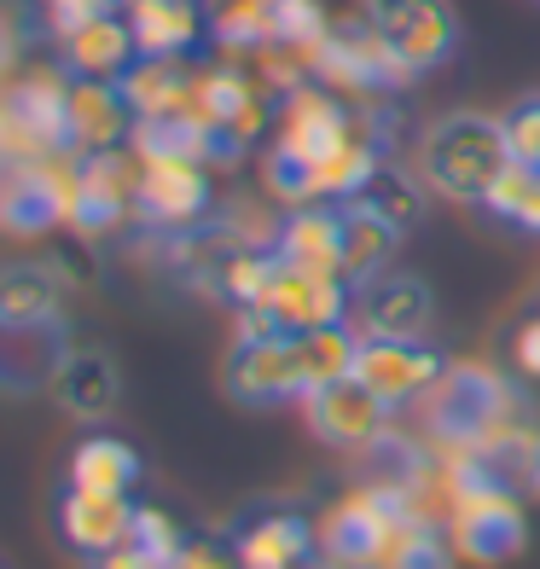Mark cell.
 Listing matches in <instances>:
<instances>
[{
	"instance_id": "cell-27",
	"label": "cell",
	"mask_w": 540,
	"mask_h": 569,
	"mask_svg": "<svg viewBox=\"0 0 540 569\" xmlns=\"http://www.w3.org/2000/svg\"><path fill=\"white\" fill-rule=\"evenodd\" d=\"M297 355H302V383L308 396L326 390L338 378H354V355H360V331L343 320V326H320V331H302L297 338Z\"/></svg>"
},
{
	"instance_id": "cell-7",
	"label": "cell",
	"mask_w": 540,
	"mask_h": 569,
	"mask_svg": "<svg viewBox=\"0 0 540 569\" xmlns=\"http://www.w3.org/2000/svg\"><path fill=\"white\" fill-rule=\"evenodd\" d=\"M210 210H216L210 163L180 158V151L140 158V198H134V216H140L146 227H158V232H192Z\"/></svg>"
},
{
	"instance_id": "cell-3",
	"label": "cell",
	"mask_w": 540,
	"mask_h": 569,
	"mask_svg": "<svg viewBox=\"0 0 540 569\" xmlns=\"http://www.w3.org/2000/svg\"><path fill=\"white\" fill-rule=\"evenodd\" d=\"M314 82L331 88L338 99H354V106H372V99H390L396 88L413 82V70H407L390 47L378 41V30L367 18L360 23H331L326 47L314 53Z\"/></svg>"
},
{
	"instance_id": "cell-30",
	"label": "cell",
	"mask_w": 540,
	"mask_h": 569,
	"mask_svg": "<svg viewBox=\"0 0 540 569\" xmlns=\"http://www.w3.org/2000/svg\"><path fill=\"white\" fill-rule=\"evenodd\" d=\"M128 540H134V547H140L146 558H158L163 569L174 563V552H180V547H187L180 523H174L169 511H158V506H134V535H128Z\"/></svg>"
},
{
	"instance_id": "cell-17",
	"label": "cell",
	"mask_w": 540,
	"mask_h": 569,
	"mask_svg": "<svg viewBox=\"0 0 540 569\" xmlns=\"http://www.w3.org/2000/svg\"><path fill=\"white\" fill-rule=\"evenodd\" d=\"M122 18H128L134 47L146 59H187L192 47L210 36L203 0H128Z\"/></svg>"
},
{
	"instance_id": "cell-31",
	"label": "cell",
	"mask_w": 540,
	"mask_h": 569,
	"mask_svg": "<svg viewBox=\"0 0 540 569\" xmlns=\"http://www.w3.org/2000/svg\"><path fill=\"white\" fill-rule=\"evenodd\" d=\"M500 122H506L511 163H529V169H540V99H523V106H511Z\"/></svg>"
},
{
	"instance_id": "cell-25",
	"label": "cell",
	"mask_w": 540,
	"mask_h": 569,
	"mask_svg": "<svg viewBox=\"0 0 540 569\" xmlns=\"http://www.w3.org/2000/svg\"><path fill=\"white\" fill-rule=\"evenodd\" d=\"M134 482H140V453L122 436H88L70 453V488H88V495H134Z\"/></svg>"
},
{
	"instance_id": "cell-19",
	"label": "cell",
	"mask_w": 540,
	"mask_h": 569,
	"mask_svg": "<svg viewBox=\"0 0 540 569\" xmlns=\"http://www.w3.org/2000/svg\"><path fill=\"white\" fill-rule=\"evenodd\" d=\"M314 529L297 511H262L233 535V558L239 569H308L314 558Z\"/></svg>"
},
{
	"instance_id": "cell-4",
	"label": "cell",
	"mask_w": 540,
	"mask_h": 569,
	"mask_svg": "<svg viewBox=\"0 0 540 569\" xmlns=\"http://www.w3.org/2000/svg\"><path fill=\"white\" fill-rule=\"evenodd\" d=\"M76 180H82V151H47V158L12 163L0 174V227L7 232H53L70 227Z\"/></svg>"
},
{
	"instance_id": "cell-14",
	"label": "cell",
	"mask_w": 540,
	"mask_h": 569,
	"mask_svg": "<svg viewBox=\"0 0 540 569\" xmlns=\"http://www.w3.org/2000/svg\"><path fill=\"white\" fill-rule=\"evenodd\" d=\"M430 315H436V302L424 291V279L413 273H378L349 302V326L360 338H424Z\"/></svg>"
},
{
	"instance_id": "cell-20",
	"label": "cell",
	"mask_w": 540,
	"mask_h": 569,
	"mask_svg": "<svg viewBox=\"0 0 540 569\" xmlns=\"http://www.w3.org/2000/svg\"><path fill=\"white\" fill-rule=\"evenodd\" d=\"M273 256L302 268V273H338L343 279V210H326V203L291 210V221L273 239Z\"/></svg>"
},
{
	"instance_id": "cell-8",
	"label": "cell",
	"mask_w": 540,
	"mask_h": 569,
	"mask_svg": "<svg viewBox=\"0 0 540 569\" xmlns=\"http://www.w3.org/2000/svg\"><path fill=\"white\" fill-rule=\"evenodd\" d=\"M140 198V151L134 146H111L82 158V180H76V203H70V232L76 239H106Z\"/></svg>"
},
{
	"instance_id": "cell-32",
	"label": "cell",
	"mask_w": 540,
	"mask_h": 569,
	"mask_svg": "<svg viewBox=\"0 0 540 569\" xmlns=\"http://www.w3.org/2000/svg\"><path fill=\"white\" fill-rule=\"evenodd\" d=\"M128 0H47V30H53L59 41L70 36V30H82V23H93V18H106V12H122Z\"/></svg>"
},
{
	"instance_id": "cell-12",
	"label": "cell",
	"mask_w": 540,
	"mask_h": 569,
	"mask_svg": "<svg viewBox=\"0 0 540 569\" xmlns=\"http://www.w3.org/2000/svg\"><path fill=\"white\" fill-rule=\"evenodd\" d=\"M442 355H436L424 338H360L354 355V378L383 401V407H407L430 396L442 383Z\"/></svg>"
},
{
	"instance_id": "cell-22",
	"label": "cell",
	"mask_w": 540,
	"mask_h": 569,
	"mask_svg": "<svg viewBox=\"0 0 540 569\" xmlns=\"http://www.w3.org/2000/svg\"><path fill=\"white\" fill-rule=\"evenodd\" d=\"M140 59L134 47V30H128L122 12H106L82 23V30L64 36V70L70 76H99V82H122V70Z\"/></svg>"
},
{
	"instance_id": "cell-21",
	"label": "cell",
	"mask_w": 540,
	"mask_h": 569,
	"mask_svg": "<svg viewBox=\"0 0 540 569\" xmlns=\"http://www.w3.org/2000/svg\"><path fill=\"white\" fill-rule=\"evenodd\" d=\"M47 390H53L59 407L76 412V419H106L122 396V378H117V360L106 349H64Z\"/></svg>"
},
{
	"instance_id": "cell-10",
	"label": "cell",
	"mask_w": 540,
	"mask_h": 569,
	"mask_svg": "<svg viewBox=\"0 0 540 569\" xmlns=\"http://www.w3.org/2000/svg\"><path fill=\"white\" fill-rule=\"evenodd\" d=\"M227 396L244 407H279V401H302V355L291 331H262V338H239L227 355Z\"/></svg>"
},
{
	"instance_id": "cell-15",
	"label": "cell",
	"mask_w": 540,
	"mask_h": 569,
	"mask_svg": "<svg viewBox=\"0 0 540 569\" xmlns=\"http://www.w3.org/2000/svg\"><path fill=\"white\" fill-rule=\"evenodd\" d=\"M134 134V111L117 82H99V76H70V93H64V140L70 151H111Z\"/></svg>"
},
{
	"instance_id": "cell-1",
	"label": "cell",
	"mask_w": 540,
	"mask_h": 569,
	"mask_svg": "<svg viewBox=\"0 0 540 569\" xmlns=\"http://www.w3.org/2000/svg\"><path fill=\"white\" fill-rule=\"evenodd\" d=\"M523 425L511 383L488 367H448L442 383L430 390V436L448 453H488Z\"/></svg>"
},
{
	"instance_id": "cell-24",
	"label": "cell",
	"mask_w": 540,
	"mask_h": 569,
	"mask_svg": "<svg viewBox=\"0 0 540 569\" xmlns=\"http://www.w3.org/2000/svg\"><path fill=\"white\" fill-rule=\"evenodd\" d=\"M396 244H401V227H390L372 203H360V198L343 203V279L349 284L378 279L383 262L396 256Z\"/></svg>"
},
{
	"instance_id": "cell-11",
	"label": "cell",
	"mask_w": 540,
	"mask_h": 569,
	"mask_svg": "<svg viewBox=\"0 0 540 569\" xmlns=\"http://www.w3.org/2000/svg\"><path fill=\"white\" fill-rule=\"evenodd\" d=\"M268 315L273 331H291V338H302V331H320V326H343L349 320V279L338 273H302L291 262H273V279L262 302H256Z\"/></svg>"
},
{
	"instance_id": "cell-28",
	"label": "cell",
	"mask_w": 540,
	"mask_h": 569,
	"mask_svg": "<svg viewBox=\"0 0 540 569\" xmlns=\"http://www.w3.org/2000/svg\"><path fill=\"white\" fill-rule=\"evenodd\" d=\"M360 203H372V210L390 221V227H401V232L424 216L419 180L407 174V169H396V163H378V169H372V180H367V192H360Z\"/></svg>"
},
{
	"instance_id": "cell-29",
	"label": "cell",
	"mask_w": 540,
	"mask_h": 569,
	"mask_svg": "<svg viewBox=\"0 0 540 569\" xmlns=\"http://www.w3.org/2000/svg\"><path fill=\"white\" fill-rule=\"evenodd\" d=\"M482 210L506 216L511 227H529V232H540V169H529V163H511V169L494 180V192L482 198Z\"/></svg>"
},
{
	"instance_id": "cell-18",
	"label": "cell",
	"mask_w": 540,
	"mask_h": 569,
	"mask_svg": "<svg viewBox=\"0 0 540 569\" xmlns=\"http://www.w3.org/2000/svg\"><path fill=\"white\" fill-rule=\"evenodd\" d=\"M122 99L134 122H163V117H187L192 111V88H198V70L187 59H134L122 70Z\"/></svg>"
},
{
	"instance_id": "cell-5",
	"label": "cell",
	"mask_w": 540,
	"mask_h": 569,
	"mask_svg": "<svg viewBox=\"0 0 540 569\" xmlns=\"http://www.w3.org/2000/svg\"><path fill=\"white\" fill-rule=\"evenodd\" d=\"M413 511V500H407V488H354V495H343L338 506L326 511V523L314 535L320 558L331 563H349V569H372L383 540L396 535V523Z\"/></svg>"
},
{
	"instance_id": "cell-34",
	"label": "cell",
	"mask_w": 540,
	"mask_h": 569,
	"mask_svg": "<svg viewBox=\"0 0 540 569\" xmlns=\"http://www.w3.org/2000/svg\"><path fill=\"white\" fill-rule=\"evenodd\" d=\"M511 355H518V367H523L529 378H540V315H529V320L518 326V338H511Z\"/></svg>"
},
{
	"instance_id": "cell-13",
	"label": "cell",
	"mask_w": 540,
	"mask_h": 569,
	"mask_svg": "<svg viewBox=\"0 0 540 569\" xmlns=\"http://www.w3.org/2000/svg\"><path fill=\"white\" fill-rule=\"evenodd\" d=\"M308 407V425H314V436L326 448H343V453H360V448H378L383 436H390V412L360 378H338L326 383V390L302 396Z\"/></svg>"
},
{
	"instance_id": "cell-2",
	"label": "cell",
	"mask_w": 540,
	"mask_h": 569,
	"mask_svg": "<svg viewBox=\"0 0 540 569\" xmlns=\"http://www.w3.org/2000/svg\"><path fill=\"white\" fill-rule=\"evenodd\" d=\"M506 169H511V146L500 117L453 111L424 134V180L453 203H482Z\"/></svg>"
},
{
	"instance_id": "cell-6",
	"label": "cell",
	"mask_w": 540,
	"mask_h": 569,
	"mask_svg": "<svg viewBox=\"0 0 540 569\" xmlns=\"http://www.w3.org/2000/svg\"><path fill=\"white\" fill-rule=\"evenodd\" d=\"M360 18L372 23L378 41L390 47L413 76L442 70L459 53V12L448 7V0H367Z\"/></svg>"
},
{
	"instance_id": "cell-35",
	"label": "cell",
	"mask_w": 540,
	"mask_h": 569,
	"mask_svg": "<svg viewBox=\"0 0 540 569\" xmlns=\"http://www.w3.org/2000/svg\"><path fill=\"white\" fill-rule=\"evenodd\" d=\"M99 569H163V563H158V558H146L134 540H128V547H117V552L99 558Z\"/></svg>"
},
{
	"instance_id": "cell-26",
	"label": "cell",
	"mask_w": 540,
	"mask_h": 569,
	"mask_svg": "<svg viewBox=\"0 0 540 569\" xmlns=\"http://www.w3.org/2000/svg\"><path fill=\"white\" fill-rule=\"evenodd\" d=\"M0 326H59V273L53 268L0 273Z\"/></svg>"
},
{
	"instance_id": "cell-33",
	"label": "cell",
	"mask_w": 540,
	"mask_h": 569,
	"mask_svg": "<svg viewBox=\"0 0 540 569\" xmlns=\"http://www.w3.org/2000/svg\"><path fill=\"white\" fill-rule=\"evenodd\" d=\"M169 569H239V558H233V547H221V540L198 535V540H187V547L174 552Z\"/></svg>"
},
{
	"instance_id": "cell-23",
	"label": "cell",
	"mask_w": 540,
	"mask_h": 569,
	"mask_svg": "<svg viewBox=\"0 0 540 569\" xmlns=\"http://www.w3.org/2000/svg\"><path fill=\"white\" fill-rule=\"evenodd\" d=\"M64 360V338L59 326H0V390H41V383H53Z\"/></svg>"
},
{
	"instance_id": "cell-9",
	"label": "cell",
	"mask_w": 540,
	"mask_h": 569,
	"mask_svg": "<svg viewBox=\"0 0 540 569\" xmlns=\"http://www.w3.org/2000/svg\"><path fill=\"white\" fill-rule=\"evenodd\" d=\"M354 140V111L331 88L302 82L279 99L273 111V151H286L297 163H326L338 146Z\"/></svg>"
},
{
	"instance_id": "cell-36",
	"label": "cell",
	"mask_w": 540,
	"mask_h": 569,
	"mask_svg": "<svg viewBox=\"0 0 540 569\" xmlns=\"http://www.w3.org/2000/svg\"><path fill=\"white\" fill-rule=\"evenodd\" d=\"M203 7H221V0H203Z\"/></svg>"
},
{
	"instance_id": "cell-16",
	"label": "cell",
	"mask_w": 540,
	"mask_h": 569,
	"mask_svg": "<svg viewBox=\"0 0 540 569\" xmlns=\"http://www.w3.org/2000/svg\"><path fill=\"white\" fill-rule=\"evenodd\" d=\"M59 535H64L70 552L106 558V552L128 547V535H134V500H128V495H88V488H64Z\"/></svg>"
}]
</instances>
